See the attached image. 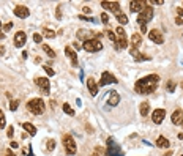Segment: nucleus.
Listing matches in <instances>:
<instances>
[{"mask_svg": "<svg viewBox=\"0 0 183 156\" xmlns=\"http://www.w3.org/2000/svg\"><path fill=\"white\" fill-rule=\"evenodd\" d=\"M158 85H160V76L158 74H148L145 77L139 79L134 84V90H136L139 95H148V93H153Z\"/></svg>", "mask_w": 183, "mask_h": 156, "instance_id": "obj_1", "label": "nucleus"}, {"mask_svg": "<svg viewBox=\"0 0 183 156\" xmlns=\"http://www.w3.org/2000/svg\"><path fill=\"white\" fill-rule=\"evenodd\" d=\"M27 109H29V112H32L33 115H41L44 112V101L41 98H33V99H30L29 103H27Z\"/></svg>", "mask_w": 183, "mask_h": 156, "instance_id": "obj_2", "label": "nucleus"}, {"mask_svg": "<svg viewBox=\"0 0 183 156\" xmlns=\"http://www.w3.org/2000/svg\"><path fill=\"white\" fill-rule=\"evenodd\" d=\"M115 38H117V41L114 43L115 49H126L128 48V38H126V32H125L123 27H117Z\"/></svg>", "mask_w": 183, "mask_h": 156, "instance_id": "obj_3", "label": "nucleus"}, {"mask_svg": "<svg viewBox=\"0 0 183 156\" xmlns=\"http://www.w3.org/2000/svg\"><path fill=\"white\" fill-rule=\"evenodd\" d=\"M82 49H85L87 52H100L103 49V43L98 40V38H90V40L84 41Z\"/></svg>", "mask_w": 183, "mask_h": 156, "instance_id": "obj_4", "label": "nucleus"}, {"mask_svg": "<svg viewBox=\"0 0 183 156\" xmlns=\"http://www.w3.org/2000/svg\"><path fill=\"white\" fill-rule=\"evenodd\" d=\"M62 142H63V147H65L66 154H74V153H76V150H77L76 142H74V139L71 137L69 134L63 136V137H62Z\"/></svg>", "mask_w": 183, "mask_h": 156, "instance_id": "obj_5", "label": "nucleus"}, {"mask_svg": "<svg viewBox=\"0 0 183 156\" xmlns=\"http://www.w3.org/2000/svg\"><path fill=\"white\" fill-rule=\"evenodd\" d=\"M152 19H153V8H152V6H145L144 11L137 14V22H139V25H142V24L147 25Z\"/></svg>", "mask_w": 183, "mask_h": 156, "instance_id": "obj_6", "label": "nucleus"}, {"mask_svg": "<svg viewBox=\"0 0 183 156\" xmlns=\"http://www.w3.org/2000/svg\"><path fill=\"white\" fill-rule=\"evenodd\" d=\"M106 156H123V153H122V150H120V147H118V145L114 142V139H112V137L107 139Z\"/></svg>", "mask_w": 183, "mask_h": 156, "instance_id": "obj_7", "label": "nucleus"}, {"mask_svg": "<svg viewBox=\"0 0 183 156\" xmlns=\"http://www.w3.org/2000/svg\"><path fill=\"white\" fill-rule=\"evenodd\" d=\"M35 84L38 85V88H41L44 95H49V91H51V82L47 77H36L35 79Z\"/></svg>", "mask_w": 183, "mask_h": 156, "instance_id": "obj_8", "label": "nucleus"}, {"mask_svg": "<svg viewBox=\"0 0 183 156\" xmlns=\"http://www.w3.org/2000/svg\"><path fill=\"white\" fill-rule=\"evenodd\" d=\"M148 38L150 41H153L155 44H163L164 43V36H163V32H160L158 28H152L148 32Z\"/></svg>", "mask_w": 183, "mask_h": 156, "instance_id": "obj_9", "label": "nucleus"}, {"mask_svg": "<svg viewBox=\"0 0 183 156\" xmlns=\"http://www.w3.org/2000/svg\"><path fill=\"white\" fill-rule=\"evenodd\" d=\"M14 14L19 19H25V18H29L30 10H29V6H25V5H16L14 6Z\"/></svg>", "mask_w": 183, "mask_h": 156, "instance_id": "obj_10", "label": "nucleus"}, {"mask_svg": "<svg viewBox=\"0 0 183 156\" xmlns=\"http://www.w3.org/2000/svg\"><path fill=\"white\" fill-rule=\"evenodd\" d=\"M164 117H166V111H164V109H155L153 114H152V121L155 124H161L163 120H164Z\"/></svg>", "mask_w": 183, "mask_h": 156, "instance_id": "obj_11", "label": "nucleus"}, {"mask_svg": "<svg viewBox=\"0 0 183 156\" xmlns=\"http://www.w3.org/2000/svg\"><path fill=\"white\" fill-rule=\"evenodd\" d=\"M145 8V2H142V0H131L130 2V10L133 13H142Z\"/></svg>", "mask_w": 183, "mask_h": 156, "instance_id": "obj_12", "label": "nucleus"}, {"mask_svg": "<svg viewBox=\"0 0 183 156\" xmlns=\"http://www.w3.org/2000/svg\"><path fill=\"white\" fill-rule=\"evenodd\" d=\"M115 82H117V79H115V77L110 74L109 71H104V73L101 74V81H100V85H101V87L109 85V84H115Z\"/></svg>", "mask_w": 183, "mask_h": 156, "instance_id": "obj_13", "label": "nucleus"}, {"mask_svg": "<svg viewBox=\"0 0 183 156\" xmlns=\"http://www.w3.org/2000/svg\"><path fill=\"white\" fill-rule=\"evenodd\" d=\"M25 41H27V35H25V32H16V35H14V46L16 48H22L24 44H25Z\"/></svg>", "mask_w": 183, "mask_h": 156, "instance_id": "obj_14", "label": "nucleus"}, {"mask_svg": "<svg viewBox=\"0 0 183 156\" xmlns=\"http://www.w3.org/2000/svg\"><path fill=\"white\" fill-rule=\"evenodd\" d=\"M87 88H89L92 96L98 95V84H97V81H95L93 77H89V79H87Z\"/></svg>", "mask_w": 183, "mask_h": 156, "instance_id": "obj_15", "label": "nucleus"}, {"mask_svg": "<svg viewBox=\"0 0 183 156\" xmlns=\"http://www.w3.org/2000/svg\"><path fill=\"white\" fill-rule=\"evenodd\" d=\"M65 54H66V57H69L71 65H73V66H77V65H79V63H77V54L73 51V48L66 46V48H65Z\"/></svg>", "mask_w": 183, "mask_h": 156, "instance_id": "obj_16", "label": "nucleus"}, {"mask_svg": "<svg viewBox=\"0 0 183 156\" xmlns=\"http://www.w3.org/2000/svg\"><path fill=\"white\" fill-rule=\"evenodd\" d=\"M171 120H172L174 124H181L183 123V111H181V109L174 111V114L171 115Z\"/></svg>", "mask_w": 183, "mask_h": 156, "instance_id": "obj_17", "label": "nucleus"}, {"mask_svg": "<svg viewBox=\"0 0 183 156\" xmlns=\"http://www.w3.org/2000/svg\"><path fill=\"white\" fill-rule=\"evenodd\" d=\"M118 103H120V95L112 90V91H109V98H107V104L109 106H117Z\"/></svg>", "mask_w": 183, "mask_h": 156, "instance_id": "obj_18", "label": "nucleus"}, {"mask_svg": "<svg viewBox=\"0 0 183 156\" xmlns=\"http://www.w3.org/2000/svg\"><path fill=\"white\" fill-rule=\"evenodd\" d=\"M130 54L133 55V58L136 60V61H141V60H148V57L142 55V54L137 51V48H131V49H130Z\"/></svg>", "mask_w": 183, "mask_h": 156, "instance_id": "obj_19", "label": "nucleus"}, {"mask_svg": "<svg viewBox=\"0 0 183 156\" xmlns=\"http://www.w3.org/2000/svg\"><path fill=\"white\" fill-rule=\"evenodd\" d=\"M169 145H171V142H169V140L166 139L164 136H160V137L156 139V147H160V148H168Z\"/></svg>", "mask_w": 183, "mask_h": 156, "instance_id": "obj_20", "label": "nucleus"}, {"mask_svg": "<svg viewBox=\"0 0 183 156\" xmlns=\"http://www.w3.org/2000/svg\"><path fill=\"white\" fill-rule=\"evenodd\" d=\"M131 44H133V48H139V46L142 44V35L134 33V35L131 36Z\"/></svg>", "mask_w": 183, "mask_h": 156, "instance_id": "obj_21", "label": "nucleus"}, {"mask_svg": "<svg viewBox=\"0 0 183 156\" xmlns=\"http://www.w3.org/2000/svg\"><path fill=\"white\" fill-rule=\"evenodd\" d=\"M22 128L25 129L30 136H35V134H36V128H35L32 123H22Z\"/></svg>", "mask_w": 183, "mask_h": 156, "instance_id": "obj_22", "label": "nucleus"}, {"mask_svg": "<svg viewBox=\"0 0 183 156\" xmlns=\"http://www.w3.org/2000/svg\"><path fill=\"white\" fill-rule=\"evenodd\" d=\"M110 11H112L115 16H118V14L122 13V8H120V3L118 2H110Z\"/></svg>", "mask_w": 183, "mask_h": 156, "instance_id": "obj_23", "label": "nucleus"}, {"mask_svg": "<svg viewBox=\"0 0 183 156\" xmlns=\"http://www.w3.org/2000/svg\"><path fill=\"white\" fill-rule=\"evenodd\" d=\"M77 38H79V40H84V41L90 40V36H89V30H84V28L77 30Z\"/></svg>", "mask_w": 183, "mask_h": 156, "instance_id": "obj_24", "label": "nucleus"}, {"mask_svg": "<svg viewBox=\"0 0 183 156\" xmlns=\"http://www.w3.org/2000/svg\"><path fill=\"white\" fill-rule=\"evenodd\" d=\"M148 109H150L148 103H147V101H144V103L139 106V112H141V115H142V117H145V115L148 114Z\"/></svg>", "mask_w": 183, "mask_h": 156, "instance_id": "obj_25", "label": "nucleus"}, {"mask_svg": "<svg viewBox=\"0 0 183 156\" xmlns=\"http://www.w3.org/2000/svg\"><path fill=\"white\" fill-rule=\"evenodd\" d=\"M41 48H43V51H44V52L47 54V55L51 57V58H54V57H55V52H54V51L49 48V46H47V44H41Z\"/></svg>", "mask_w": 183, "mask_h": 156, "instance_id": "obj_26", "label": "nucleus"}, {"mask_svg": "<svg viewBox=\"0 0 183 156\" xmlns=\"http://www.w3.org/2000/svg\"><path fill=\"white\" fill-rule=\"evenodd\" d=\"M63 112H65L66 115H69V117L74 115V111H73V107H71L69 104H63Z\"/></svg>", "mask_w": 183, "mask_h": 156, "instance_id": "obj_27", "label": "nucleus"}, {"mask_svg": "<svg viewBox=\"0 0 183 156\" xmlns=\"http://www.w3.org/2000/svg\"><path fill=\"white\" fill-rule=\"evenodd\" d=\"M117 21L120 22L122 25L128 24V18H126V14H123V13H120V14H118V16H117Z\"/></svg>", "mask_w": 183, "mask_h": 156, "instance_id": "obj_28", "label": "nucleus"}, {"mask_svg": "<svg viewBox=\"0 0 183 156\" xmlns=\"http://www.w3.org/2000/svg\"><path fill=\"white\" fill-rule=\"evenodd\" d=\"M43 35H44L46 38H54V36H55V32H54V30H51V28H44V30H43Z\"/></svg>", "mask_w": 183, "mask_h": 156, "instance_id": "obj_29", "label": "nucleus"}, {"mask_svg": "<svg viewBox=\"0 0 183 156\" xmlns=\"http://www.w3.org/2000/svg\"><path fill=\"white\" fill-rule=\"evenodd\" d=\"M5 124H6L5 114H3V111H2V109H0V129H3V128H5Z\"/></svg>", "mask_w": 183, "mask_h": 156, "instance_id": "obj_30", "label": "nucleus"}, {"mask_svg": "<svg viewBox=\"0 0 183 156\" xmlns=\"http://www.w3.org/2000/svg\"><path fill=\"white\" fill-rule=\"evenodd\" d=\"M47 151H52L54 150V148H55V140L54 139H49V140H47Z\"/></svg>", "mask_w": 183, "mask_h": 156, "instance_id": "obj_31", "label": "nucleus"}, {"mask_svg": "<svg viewBox=\"0 0 183 156\" xmlns=\"http://www.w3.org/2000/svg\"><path fill=\"white\" fill-rule=\"evenodd\" d=\"M166 88H168V91H174V90H175V82H172V81H169L168 82V85H166Z\"/></svg>", "mask_w": 183, "mask_h": 156, "instance_id": "obj_32", "label": "nucleus"}, {"mask_svg": "<svg viewBox=\"0 0 183 156\" xmlns=\"http://www.w3.org/2000/svg\"><path fill=\"white\" fill-rule=\"evenodd\" d=\"M18 106H19V101H18V99H16V101L13 99V101H11V103H10V109H11V111H13V112L16 111V109H18Z\"/></svg>", "mask_w": 183, "mask_h": 156, "instance_id": "obj_33", "label": "nucleus"}, {"mask_svg": "<svg viewBox=\"0 0 183 156\" xmlns=\"http://www.w3.org/2000/svg\"><path fill=\"white\" fill-rule=\"evenodd\" d=\"M107 38H109V40L110 41H117V38H115V32H112V30H109V32H107Z\"/></svg>", "mask_w": 183, "mask_h": 156, "instance_id": "obj_34", "label": "nucleus"}, {"mask_svg": "<svg viewBox=\"0 0 183 156\" xmlns=\"http://www.w3.org/2000/svg\"><path fill=\"white\" fill-rule=\"evenodd\" d=\"M6 136H8V137H13V136H14V128H13V126H8V129H6Z\"/></svg>", "mask_w": 183, "mask_h": 156, "instance_id": "obj_35", "label": "nucleus"}, {"mask_svg": "<svg viewBox=\"0 0 183 156\" xmlns=\"http://www.w3.org/2000/svg\"><path fill=\"white\" fill-rule=\"evenodd\" d=\"M44 71L47 73V76H54V69L51 66H44Z\"/></svg>", "mask_w": 183, "mask_h": 156, "instance_id": "obj_36", "label": "nucleus"}, {"mask_svg": "<svg viewBox=\"0 0 183 156\" xmlns=\"http://www.w3.org/2000/svg\"><path fill=\"white\" fill-rule=\"evenodd\" d=\"M33 41L39 44V43H41V35H39V33H35V35H33Z\"/></svg>", "mask_w": 183, "mask_h": 156, "instance_id": "obj_37", "label": "nucleus"}, {"mask_svg": "<svg viewBox=\"0 0 183 156\" xmlns=\"http://www.w3.org/2000/svg\"><path fill=\"white\" fill-rule=\"evenodd\" d=\"M101 21H103V24H107V22H109V18H107V14H106V13H103V14H101Z\"/></svg>", "mask_w": 183, "mask_h": 156, "instance_id": "obj_38", "label": "nucleus"}, {"mask_svg": "<svg viewBox=\"0 0 183 156\" xmlns=\"http://www.w3.org/2000/svg\"><path fill=\"white\" fill-rule=\"evenodd\" d=\"M101 6L104 10H110V2H101Z\"/></svg>", "mask_w": 183, "mask_h": 156, "instance_id": "obj_39", "label": "nucleus"}, {"mask_svg": "<svg viewBox=\"0 0 183 156\" xmlns=\"http://www.w3.org/2000/svg\"><path fill=\"white\" fill-rule=\"evenodd\" d=\"M73 46H74V49H77V51H81V49H82V44L79 43V41H74Z\"/></svg>", "mask_w": 183, "mask_h": 156, "instance_id": "obj_40", "label": "nucleus"}, {"mask_svg": "<svg viewBox=\"0 0 183 156\" xmlns=\"http://www.w3.org/2000/svg\"><path fill=\"white\" fill-rule=\"evenodd\" d=\"M57 19H62V5L57 6Z\"/></svg>", "mask_w": 183, "mask_h": 156, "instance_id": "obj_41", "label": "nucleus"}, {"mask_svg": "<svg viewBox=\"0 0 183 156\" xmlns=\"http://www.w3.org/2000/svg\"><path fill=\"white\" fill-rule=\"evenodd\" d=\"M79 19H81V21H89V22H93V19H92V18H87V16H82V14H81V16H79Z\"/></svg>", "mask_w": 183, "mask_h": 156, "instance_id": "obj_42", "label": "nucleus"}, {"mask_svg": "<svg viewBox=\"0 0 183 156\" xmlns=\"http://www.w3.org/2000/svg\"><path fill=\"white\" fill-rule=\"evenodd\" d=\"M100 151H103V148H101V147H98L97 150H95V151L92 153V156H98V154H100Z\"/></svg>", "mask_w": 183, "mask_h": 156, "instance_id": "obj_43", "label": "nucleus"}, {"mask_svg": "<svg viewBox=\"0 0 183 156\" xmlns=\"http://www.w3.org/2000/svg\"><path fill=\"white\" fill-rule=\"evenodd\" d=\"M11 27H13V24H11V22H8V24L3 27V32H8V30H10Z\"/></svg>", "mask_w": 183, "mask_h": 156, "instance_id": "obj_44", "label": "nucleus"}, {"mask_svg": "<svg viewBox=\"0 0 183 156\" xmlns=\"http://www.w3.org/2000/svg\"><path fill=\"white\" fill-rule=\"evenodd\" d=\"M175 24H177V25H183V19L177 16V18H175Z\"/></svg>", "mask_w": 183, "mask_h": 156, "instance_id": "obj_45", "label": "nucleus"}, {"mask_svg": "<svg viewBox=\"0 0 183 156\" xmlns=\"http://www.w3.org/2000/svg\"><path fill=\"white\" fill-rule=\"evenodd\" d=\"M85 14H90L92 13V8H90V6H84V10H82Z\"/></svg>", "mask_w": 183, "mask_h": 156, "instance_id": "obj_46", "label": "nucleus"}, {"mask_svg": "<svg viewBox=\"0 0 183 156\" xmlns=\"http://www.w3.org/2000/svg\"><path fill=\"white\" fill-rule=\"evenodd\" d=\"M177 14H178V18L183 16V8H181V6H178V8H177Z\"/></svg>", "mask_w": 183, "mask_h": 156, "instance_id": "obj_47", "label": "nucleus"}, {"mask_svg": "<svg viewBox=\"0 0 183 156\" xmlns=\"http://www.w3.org/2000/svg\"><path fill=\"white\" fill-rule=\"evenodd\" d=\"M141 32H142V33H145V32H147V25H145V24H142V25H141Z\"/></svg>", "mask_w": 183, "mask_h": 156, "instance_id": "obj_48", "label": "nucleus"}, {"mask_svg": "<svg viewBox=\"0 0 183 156\" xmlns=\"http://www.w3.org/2000/svg\"><path fill=\"white\" fill-rule=\"evenodd\" d=\"M5 54V48H3V44H0V57H2Z\"/></svg>", "mask_w": 183, "mask_h": 156, "instance_id": "obj_49", "label": "nucleus"}, {"mask_svg": "<svg viewBox=\"0 0 183 156\" xmlns=\"http://www.w3.org/2000/svg\"><path fill=\"white\" fill-rule=\"evenodd\" d=\"M10 147H11V148H18V147H19V144H18V142H11V144H10Z\"/></svg>", "mask_w": 183, "mask_h": 156, "instance_id": "obj_50", "label": "nucleus"}, {"mask_svg": "<svg viewBox=\"0 0 183 156\" xmlns=\"http://www.w3.org/2000/svg\"><path fill=\"white\" fill-rule=\"evenodd\" d=\"M5 156H16V154H14L13 151H10V150H8V151L5 153Z\"/></svg>", "mask_w": 183, "mask_h": 156, "instance_id": "obj_51", "label": "nucleus"}, {"mask_svg": "<svg viewBox=\"0 0 183 156\" xmlns=\"http://www.w3.org/2000/svg\"><path fill=\"white\" fill-rule=\"evenodd\" d=\"M3 38H5V33H2V32H0V40H3Z\"/></svg>", "mask_w": 183, "mask_h": 156, "instance_id": "obj_52", "label": "nucleus"}, {"mask_svg": "<svg viewBox=\"0 0 183 156\" xmlns=\"http://www.w3.org/2000/svg\"><path fill=\"white\" fill-rule=\"evenodd\" d=\"M29 156H33V153H30V154H29Z\"/></svg>", "mask_w": 183, "mask_h": 156, "instance_id": "obj_53", "label": "nucleus"}, {"mask_svg": "<svg viewBox=\"0 0 183 156\" xmlns=\"http://www.w3.org/2000/svg\"><path fill=\"white\" fill-rule=\"evenodd\" d=\"M0 27H2V21H0Z\"/></svg>", "mask_w": 183, "mask_h": 156, "instance_id": "obj_54", "label": "nucleus"}, {"mask_svg": "<svg viewBox=\"0 0 183 156\" xmlns=\"http://www.w3.org/2000/svg\"><path fill=\"white\" fill-rule=\"evenodd\" d=\"M181 156H183V154H181Z\"/></svg>", "mask_w": 183, "mask_h": 156, "instance_id": "obj_55", "label": "nucleus"}, {"mask_svg": "<svg viewBox=\"0 0 183 156\" xmlns=\"http://www.w3.org/2000/svg\"><path fill=\"white\" fill-rule=\"evenodd\" d=\"M181 124H183V123H181Z\"/></svg>", "mask_w": 183, "mask_h": 156, "instance_id": "obj_56", "label": "nucleus"}]
</instances>
